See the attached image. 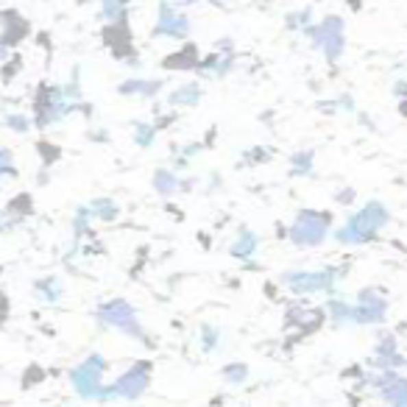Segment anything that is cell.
<instances>
[{
    "label": "cell",
    "mask_w": 407,
    "mask_h": 407,
    "mask_svg": "<svg viewBox=\"0 0 407 407\" xmlns=\"http://www.w3.org/2000/svg\"><path fill=\"white\" fill-rule=\"evenodd\" d=\"M388 221H391V215H388L385 204L369 201L362 210H357V212L346 221V226H341V229L335 232V240L343 243V246H360V243L374 240V237L380 234V229H382Z\"/></svg>",
    "instance_id": "1"
},
{
    "label": "cell",
    "mask_w": 407,
    "mask_h": 407,
    "mask_svg": "<svg viewBox=\"0 0 407 407\" xmlns=\"http://www.w3.org/2000/svg\"><path fill=\"white\" fill-rule=\"evenodd\" d=\"M341 268H323V271H291L282 276V284L291 288V293L296 296H307V293H332L335 282L341 279Z\"/></svg>",
    "instance_id": "2"
},
{
    "label": "cell",
    "mask_w": 407,
    "mask_h": 407,
    "mask_svg": "<svg viewBox=\"0 0 407 407\" xmlns=\"http://www.w3.org/2000/svg\"><path fill=\"white\" fill-rule=\"evenodd\" d=\"M332 218L327 212H315V210H301L291 226V240L296 246H321L327 240Z\"/></svg>",
    "instance_id": "3"
},
{
    "label": "cell",
    "mask_w": 407,
    "mask_h": 407,
    "mask_svg": "<svg viewBox=\"0 0 407 407\" xmlns=\"http://www.w3.org/2000/svg\"><path fill=\"white\" fill-rule=\"evenodd\" d=\"M103 369H106L103 357H98V354H92L87 362H81L78 369L70 374L75 393L84 396V399H109V388L101 382Z\"/></svg>",
    "instance_id": "4"
},
{
    "label": "cell",
    "mask_w": 407,
    "mask_h": 407,
    "mask_svg": "<svg viewBox=\"0 0 407 407\" xmlns=\"http://www.w3.org/2000/svg\"><path fill=\"white\" fill-rule=\"evenodd\" d=\"M95 315L101 318V323L120 330L123 335L143 338V327H140V321H137V312H134V307H132L129 301H123V299H114V301L103 304Z\"/></svg>",
    "instance_id": "5"
},
{
    "label": "cell",
    "mask_w": 407,
    "mask_h": 407,
    "mask_svg": "<svg viewBox=\"0 0 407 407\" xmlns=\"http://www.w3.org/2000/svg\"><path fill=\"white\" fill-rule=\"evenodd\" d=\"M148 382H151V365L134 362L123 377H117L114 385H109V399H137L145 393Z\"/></svg>",
    "instance_id": "6"
},
{
    "label": "cell",
    "mask_w": 407,
    "mask_h": 407,
    "mask_svg": "<svg viewBox=\"0 0 407 407\" xmlns=\"http://www.w3.org/2000/svg\"><path fill=\"white\" fill-rule=\"evenodd\" d=\"M388 312V299L369 288V291H360L357 304H354V323H382Z\"/></svg>",
    "instance_id": "7"
},
{
    "label": "cell",
    "mask_w": 407,
    "mask_h": 407,
    "mask_svg": "<svg viewBox=\"0 0 407 407\" xmlns=\"http://www.w3.org/2000/svg\"><path fill=\"white\" fill-rule=\"evenodd\" d=\"M369 385H374L377 393H380L391 407H404V404H407V380H402V377L385 371V374L369 380Z\"/></svg>",
    "instance_id": "8"
},
{
    "label": "cell",
    "mask_w": 407,
    "mask_h": 407,
    "mask_svg": "<svg viewBox=\"0 0 407 407\" xmlns=\"http://www.w3.org/2000/svg\"><path fill=\"white\" fill-rule=\"evenodd\" d=\"M190 31V23L184 20V14L173 12L168 3L159 6V25H156V34H165V36H187Z\"/></svg>",
    "instance_id": "9"
},
{
    "label": "cell",
    "mask_w": 407,
    "mask_h": 407,
    "mask_svg": "<svg viewBox=\"0 0 407 407\" xmlns=\"http://www.w3.org/2000/svg\"><path fill=\"white\" fill-rule=\"evenodd\" d=\"M257 249H260V237H257V232H251V229H240L237 237L232 240V246H229V254L237 257V260H249V257L257 254Z\"/></svg>",
    "instance_id": "10"
},
{
    "label": "cell",
    "mask_w": 407,
    "mask_h": 407,
    "mask_svg": "<svg viewBox=\"0 0 407 407\" xmlns=\"http://www.w3.org/2000/svg\"><path fill=\"white\" fill-rule=\"evenodd\" d=\"M179 184H182V179H179L176 171H171V168H159V171L153 173V190H156L159 195H173V193H179Z\"/></svg>",
    "instance_id": "11"
},
{
    "label": "cell",
    "mask_w": 407,
    "mask_h": 407,
    "mask_svg": "<svg viewBox=\"0 0 407 407\" xmlns=\"http://www.w3.org/2000/svg\"><path fill=\"white\" fill-rule=\"evenodd\" d=\"M198 51H195V45H184L182 51H176L173 56H168L165 62V67H173V70H187V67H198Z\"/></svg>",
    "instance_id": "12"
},
{
    "label": "cell",
    "mask_w": 407,
    "mask_h": 407,
    "mask_svg": "<svg viewBox=\"0 0 407 407\" xmlns=\"http://www.w3.org/2000/svg\"><path fill=\"white\" fill-rule=\"evenodd\" d=\"M201 101V87L198 84H182L176 92H171L168 103L171 106H195Z\"/></svg>",
    "instance_id": "13"
},
{
    "label": "cell",
    "mask_w": 407,
    "mask_h": 407,
    "mask_svg": "<svg viewBox=\"0 0 407 407\" xmlns=\"http://www.w3.org/2000/svg\"><path fill=\"white\" fill-rule=\"evenodd\" d=\"M330 310V321L335 323H354V304H346L343 299H332L327 304Z\"/></svg>",
    "instance_id": "14"
},
{
    "label": "cell",
    "mask_w": 407,
    "mask_h": 407,
    "mask_svg": "<svg viewBox=\"0 0 407 407\" xmlns=\"http://www.w3.org/2000/svg\"><path fill=\"white\" fill-rule=\"evenodd\" d=\"M159 81H129V84H123L120 87V92H126V95H143V98H151V95H156L159 92Z\"/></svg>",
    "instance_id": "15"
},
{
    "label": "cell",
    "mask_w": 407,
    "mask_h": 407,
    "mask_svg": "<svg viewBox=\"0 0 407 407\" xmlns=\"http://www.w3.org/2000/svg\"><path fill=\"white\" fill-rule=\"evenodd\" d=\"M92 218H101V221H114L117 215H120V207L114 201H109V198H98V201H92Z\"/></svg>",
    "instance_id": "16"
},
{
    "label": "cell",
    "mask_w": 407,
    "mask_h": 407,
    "mask_svg": "<svg viewBox=\"0 0 407 407\" xmlns=\"http://www.w3.org/2000/svg\"><path fill=\"white\" fill-rule=\"evenodd\" d=\"M312 162H315V153L312 151H301V153H296L293 159H291V171L296 173V176H307L310 171H312Z\"/></svg>",
    "instance_id": "17"
},
{
    "label": "cell",
    "mask_w": 407,
    "mask_h": 407,
    "mask_svg": "<svg viewBox=\"0 0 407 407\" xmlns=\"http://www.w3.org/2000/svg\"><path fill=\"white\" fill-rule=\"evenodd\" d=\"M223 380L229 385H240V382H246L249 380V369H246V362H232L223 369Z\"/></svg>",
    "instance_id": "18"
},
{
    "label": "cell",
    "mask_w": 407,
    "mask_h": 407,
    "mask_svg": "<svg viewBox=\"0 0 407 407\" xmlns=\"http://www.w3.org/2000/svg\"><path fill=\"white\" fill-rule=\"evenodd\" d=\"M218 341H221V330L218 327H210V323H204V327H201V349L204 352H215L218 349Z\"/></svg>",
    "instance_id": "19"
},
{
    "label": "cell",
    "mask_w": 407,
    "mask_h": 407,
    "mask_svg": "<svg viewBox=\"0 0 407 407\" xmlns=\"http://www.w3.org/2000/svg\"><path fill=\"white\" fill-rule=\"evenodd\" d=\"M36 288L45 293V301H59V296H62V284H59V279H53V276L45 279V282H39Z\"/></svg>",
    "instance_id": "20"
},
{
    "label": "cell",
    "mask_w": 407,
    "mask_h": 407,
    "mask_svg": "<svg viewBox=\"0 0 407 407\" xmlns=\"http://www.w3.org/2000/svg\"><path fill=\"white\" fill-rule=\"evenodd\" d=\"M156 126H151V123H143V126H137V132H134V143L137 145H143V148H148L151 143H153V137H156Z\"/></svg>",
    "instance_id": "21"
},
{
    "label": "cell",
    "mask_w": 407,
    "mask_h": 407,
    "mask_svg": "<svg viewBox=\"0 0 407 407\" xmlns=\"http://www.w3.org/2000/svg\"><path fill=\"white\" fill-rule=\"evenodd\" d=\"M268 159V151H262V148H251V151H246V162H265Z\"/></svg>",
    "instance_id": "22"
},
{
    "label": "cell",
    "mask_w": 407,
    "mask_h": 407,
    "mask_svg": "<svg viewBox=\"0 0 407 407\" xmlns=\"http://www.w3.org/2000/svg\"><path fill=\"white\" fill-rule=\"evenodd\" d=\"M335 198H338V204H346V207H349V204L354 201V190H341Z\"/></svg>",
    "instance_id": "23"
},
{
    "label": "cell",
    "mask_w": 407,
    "mask_h": 407,
    "mask_svg": "<svg viewBox=\"0 0 407 407\" xmlns=\"http://www.w3.org/2000/svg\"><path fill=\"white\" fill-rule=\"evenodd\" d=\"M393 92H396L399 98H407V81H399V84L393 87Z\"/></svg>",
    "instance_id": "24"
},
{
    "label": "cell",
    "mask_w": 407,
    "mask_h": 407,
    "mask_svg": "<svg viewBox=\"0 0 407 407\" xmlns=\"http://www.w3.org/2000/svg\"><path fill=\"white\" fill-rule=\"evenodd\" d=\"M399 112L407 117V98H402V103H399Z\"/></svg>",
    "instance_id": "25"
},
{
    "label": "cell",
    "mask_w": 407,
    "mask_h": 407,
    "mask_svg": "<svg viewBox=\"0 0 407 407\" xmlns=\"http://www.w3.org/2000/svg\"><path fill=\"white\" fill-rule=\"evenodd\" d=\"M404 407H407V404H404Z\"/></svg>",
    "instance_id": "26"
}]
</instances>
